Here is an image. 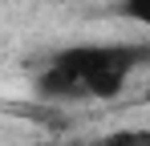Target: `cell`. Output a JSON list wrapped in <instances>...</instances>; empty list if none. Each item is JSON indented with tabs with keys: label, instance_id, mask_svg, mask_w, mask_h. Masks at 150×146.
Here are the masks:
<instances>
[{
	"label": "cell",
	"instance_id": "1",
	"mask_svg": "<svg viewBox=\"0 0 150 146\" xmlns=\"http://www.w3.org/2000/svg\"><path fill=\"white\" fill-rule=\"evenodd\" d=\"M150 65V45H73L37 73L45 101H114L134 73Z\"/></svg>",
	"mask_w": 150,
	"mask_h": 146
},
{
	"label": "cell",
	"instance_id": "2",
	"mask_svg": "<svg viewBox=\"0 0 150 146\" xmlns=\"http://www.w3.org/2000/svg\"><path fill=\"white\" fill-rule=\"evenodd\" d=\"M98 146H150V126H130V130H114L98 138Z\"/></svg>",
	"mask_w": 150,
	"mask_h": 146
},
{
	"label": "cell",
	"instance_id": "3",
	"mask_svg": "<svg viewBox=\"0 0 150 146\" xmlns=\"http://www.w3.org/2000/svg\"><path fill=\"white\" fill-rule=\"evenodd\" d=\"M118 12H122L126 21L150 28V0H118Z\"/></svg>",
	"mask_w": 150,
	"mask_h": 146
},
{
	"label": "cell",
	"instance_id": "4",
	"mask_svg": "<svg viewBox=\"0 0 150 146\" xmlns=\"http://www.w3.org/2000/svg\"><path fill=\"white\" fill-rule=\"evenodd\" d=\"M49 146H61V142H49Z\"/></svg>",
	"mask_w": 150,
	"mask_h": 146
}]
</instances>
